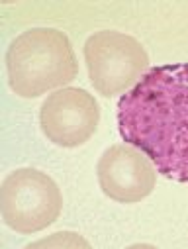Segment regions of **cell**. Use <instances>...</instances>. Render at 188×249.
<instances>
[{"label": "cell", "instance_id": "cell-1", "mask_svg": "<svg viewBox=\"0 0 188 249\" xmlns=\"http://www.w3.org/2000/svg\"><path fill=\"white\" fill-rule=\"evenodd\" d=\"M118 130L161 175L188 182V63L145 73L118 102Z\"/></svg>", "mask_w": 188, "mask_h": 249}, {"label": "cell", "instance_id": "cell-2", "mask_svg": "<svg viewBox=\"0 0 188 249\" xmlns=\"http://www.w3.org/2000/svg\"><path fill=\"white\" fill-rule=\"evenodd\" d=\"M10 89L22 98H37L77 79L79 65L69 37L55 28H32L6 51Z\"/></svg>", "mask_w": 188, "mask_h": 249}, {"label": "cell", "instance_id": "cell-3", "mask_svg": "<svg viewBox=\"0 0 188 249\" xmlns=\"http://www.w3.org/2000/svg\"><path fill=\"white\" fill-rule=\"evenodd\" d=\"M85 61L92 87L106 98L130 92L149 67L145 47L116 30L92 34L85 43Z\"/></svg>", "mask_w": 188, "mask_h": 249}, {"label": "cell", "instance_id": "cell-4", "mask_svg": "<svg viewBox=\"0 0 188 249\" xmlns=\"http://www.w3.org/2000/svg\"><path fill=\"white\" fill-rule=\"evenodd\" d=\"M63 208L55 180L37 169L12 171L0 189V210L6 226L18 233H35L51 226Z\"/></svg>", "mask_w": 188, "mask_h": 249}, {"label": "cell", "instance_id": "cell-5", "mask_svg": "<svg viewBox=\"0 0 188 249\" xmlns=\"http://www.w3.org/2000/svg\"><path fill=\"white\" fill-rule=\"evenodd\" d=\"M100 120V108L85 89L65 87L47 96L41 104V130L59 147H79L86 143Z\"/></svg>", "mask_w": 188, "mask_h": 249}, {"label": "cell", "instance_id": "cell-6", "mask_svg": "<svg viewBox=\"0 0 188 249\" xmlns=\"http://www.w3.org/2000/svg\"><path fill=\"white\" fill-rule=\"evenodd\" d=\"M102 193L121 204H134L151 195L157 171L141 149L112 145L96 165Z\"/></svg>", "mask_w": 188, "mask_h": 249}]
</instances>
